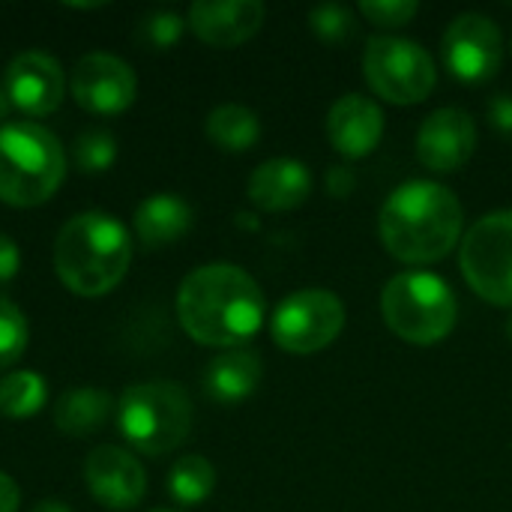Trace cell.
I'll list each match as a JSON object with an SVG mask.
<instances>
[{"instance_id": "2", "label": "cell", "mask_w": 512, "mask_h": 512, "mask_svg": "<svg viewBox=\"0 0 512 512\" xmlns=\"http://www.w3.org/2000/svg\"><path fill=\"white\" fill-rule=\"evenodd\" d=\"M462 201L441 183L411 180L381 207L378 234L384 249L405 264H432L462 240Z\"/></svg>"}, {"instance_id": "28", "label": "cell", "mask_w": 512, "mask_h": 512, "mask_svg": "<svg viewBox=\"0 0 512 512\" xmlns=\"http://www.w3.org/2000/svg\"><path fill=\"white\" fill-rule=\"evenodd\" d=\"M414 0H363L360 12L375 24V27H402L417 15Z\"/></svg>"}, {"instance_id": "25", "label": "cell", "mask_w": 512, "mask_h": 512, "mask_svg": "<svg viewBox=\"0 0 512 512\" xmlns=\"http://www.w3.org/2000/svg\"><path fill=\"white\" fill-rule=\"evenodd\" d=\"M27 342H30V327L24 312L12 300L0 297V369L15 366L24 357Z\"/></svg>"}, {"instance_id": "10", "label": "cell", "mask_w": 512, "mask_h": 512, "mask_svg": "<svg viewBox=\"0 0 512 512\" xmlns=\"http://www.w3.org/2000/svg\"><path fill=\"white\" fill-rule=\"evenodd\" d=\"M69 93L87 114L114 117L132 108L138 96V78L123 57L108 51H90L72 66Z\"/></svg>"}, {"instance_id": "36", "label": "cell", "mask_w": 512, "mask_h": 512, "mask_svg": "<svg viewBox=\"0 0 512 512\" xmlns=\"http://www.w3.org/2000/svg\"><path fill=\"white\" fill-rule=\"evenodd\" d=\"M153 512H171V510H153Z\"/></svg>"}, {"instance_id": "1", "label": "cell", "mask_w": 512, "mask_h": 512, "mask_svg": "<svg viewBox=\"0 0 512 512\" xmlns=\"http://www.w3.org/2000/svg\"><path fill=\"white\" fill-rule=\"evenodd\" d=\"M264 315V291L237 264H204L180 282L177 318L198 345L234 351L261 330Z\"/></svg>"}, {"instance_id": "7", "label": "cell", "mask_w": 512, "mask_h": 512, "mask_svg": "<svg viewBox=\"0 0 512 512\" xmlns=\"http://www.w3.org/2000/svg\"><path fill=\"white\" fill-rule=\"evenodd\" d=\"M363 75L369 87L393 105H417L438 84L435 57L411 39L375 36L363 51Z\"/></svg>"}, {"instance_id": "29", "label": "cell", "mask_w": 512, "mask_h": 512, "mask_svg": "<svg viewBox=\"0 0 512 512\" xmlns=\"http://www.w3.org/2000/svg\"><path fill=\"white\" fill-rule=\"evenodd\" d=\"M21 270V249L9 234H0V288H6Z\"/></svg>"}, {"instance_id": "13", "label": "cell", "mask_w": 512, "mask_h": 512, "mask_svg": "<svg viewBox=\"0 0 512 512\" xmlns=\"http://www.w3.org/2000/svg\"><path fill=\"white\" fill-rule=\"evenodd\" d=\"M84 483H87V492L105 510L114 512L135 510L147 495L144 465L135 459V453L114 447V444H102L87 456Z\"/></svg>"}, {"instance_id": "20", "label": "cell", "mask_w": 512, "mask_h": 512, "mask_svg": "<svg viewBox=\"0 0 512 512\" xmlns=\"http://www.w3.org/2000/svg\"><path fill=\"white\" fill-rule=\"evenodd\" d=\"M114 411L117 408H114L111 393H105L99 387H75L57 399L54 426H57V432H63L69 438H90L108 426Z\"/></svg>"}, {"instance_id": "16", "label": "cell", "mask_w": 512, "mask_h": 512, "mask_svg": "<svg viewBox=\"0 0 512 512\" xmlns=\"http://www.w3.org/2000/svg\"><path fill=\"white\" fill-rule=\"evenodd\" d=\"M327 135L345 159H363L381 144L384 114L372 99L348 93L333 102L327 114Z\"/></svg>"}, {"instance_id": "5", "label": "cell", "mask_w": 512, "mask_h": 512, "mask_svg": "<svg viewBox=\"0 0 512 512\" xmlns=\"http://www.w3.org/2000/svg\"><path fill=\"white\" fill-rule=\"evenodd\" d=\"M117 429L144 456L174 453L192 432V399L174 381L132 384L117 399Z\"/></svg>"}, {"instance_id": "34", "label": "cell", "mask_w": 512, "mask_h": 512, "mask_svg": "<svg viewBox=\"0 0 512 512\" xmlns=\"http://www.w3.org/2000/svg\"><path fill=\"white\" fill-rule=\"evenodd\" d=\"M9 111H12V102H9L6 87H3V81H0V129L9 123Z\"/></svg>"}, {"instance_id": "26", "label": "cell", "mask_w": 512, "mask_h": 512, "mask_svg": "<svg viewBox=\"0 0 512 512\" xmlns=\"http://www.w3.org/2000/svg\"><path fill=\"white\" fill-rule=\"evenodd\" d=\"M309 27L312 33L327 42V45H339V42H348L357 30V21H354V12L342 3H324V6H315L309 12Z\"/></svg>"}, {"instance_id": "11", "label": "cell", "mask_w": 512, "mask_h": 512, "mask_svg": "<svg viewBox=\"0 0 512 512\" xmlns=\"http://www.w3.org/2000/svg\"><path fill=\"white\" fill-rule=\"evenodd\" d=\"M444 66L465 84H483L498 75L504 63V36L498 24L480 12L453 18L441 42Z\"/></svg>"}, {"instance_id": "14", "label": "cell", "mask_w": 512, "mask_h": 512, "mask_svg": "<svg viewBox=\"0 0 512 512\" xmlns=\"http://www.w3.org/2000/svg\"><path fill=\"white\" fill-rule=\"evenodd\" d=\"M477 147V126L468 111L441 108L417 132V159L435 174H453L468 165Z\"/></svg>"}, {"instance_id": "4", "label": "cell", "mask_w": 512, "mask_h": 512, "mask_svg": "<svg viewBox=\"0 0 512 512\" xmlns=\"http://www.w3.org/2000/svg\"><path fill=\"white\" fill-rule=\"evenodd\" d=\"M66 177L60 138L33 120H12L0 129V201L9 207H39Z\"/></svg>"}, {"instance_id": "12", "label": "cell", "mask_w": 512, "mask_h": 512, "mask_svg": "<svg viewBox=\"0 0 512 512\" xmlns=\"http://www.w3.org/2000/svg\"><path fill=\"white\" fill-rule=\"evenodd\" d=\"M3 87L15 111L27 117H48L66 99V72L48 51H21L3 72Z\"/></svg>"}, {"instance_id": "18", "label": "cell", "mask_w": 512, "mask_h": 512, "mask_svg": "<svg viewBox=\"0 0 512 512\" xmlns=\"http://www.w3.org/2000/svg\"><path fill=\"white\" fill-rule=\"evenodd\" d=\"M261 375V357L249 348H234L210 360L204 372V390L219 405H237L258 390Z\"/></svg>"}, {"instance_id": "31", "label": "cell", "mask_w": 512, "mask_h": 512, "mask_svg": "<svg viewBox=\"0 0 512 512\" xmlns=\"http://www.w3.org/2000/svg\"><path fill=\"white\" fill-rule=\"evenodd\" d=\"M354 186H357V177H354L351 168H342V165L330 168V174H327V189H330V195L345 198V195L354 192Z\"/></svg>"}, {"instance_id": "3", "label": "cell", "mask_w": 512, "mask_h": 512, "mask_svg": "<svg viewBox=\"0 0 512 512\" xmlns=\"http://www.w3.org/2000/svg\"><path fill=\"white\" fill-rule=\"evenodd\" d=\"M132 264L129 228L105 210H84L54 237V273L78 297L111 294Z\"/></svg>"}, {"instance_id": "15", "label": "cell", "mask_w": 512, "mask_h": 512, "mask_svg": "<svg viewBox=\"0 0 512 512\" xmlns=\"http://www.w3.org/2000/svg\"><path fill=\"white\" fill-rule=\"evenodd\" d=\"M264 3L258 0H198L189 6V30L213 48H237L249 42L264 24Z\"/></svg>"}, {"instance_id": "23", "label": "cell", "mask_w": 512, "mask_h": 512, "mask_svg": "<svg viewBox=\"0 0 512 512\" xmlns=\"http://www.w3.org/2000/svg\"><path fill=\"white\" fill-rule=\"evenodd\" d=\"M45 399H48V384L39 372L21 369L0 378V417L9 420L36 417L45 408Z\"/></svg>"}, {"instance_id": "17", "label": "cell", "mask_w": 512, "mask_h": 512, "mask_svg": "<svg viewBox=\"0 0 512 512\" xmlns=\"http://www.w3.org/2000/svg\"><path fill=\"white\" fill-rule=\"evenodd\" d=\"M249 201L267 213H285L300 207L312 192V174L297 159H270L261 162L249 177Z\"/></svg>"}, {"instance_id": "6", "label": "cell", "mask_w": 512, "mask_h": 512, "mask_svg": "<svg viewBox=\"0 0 512 512\" xmlns=\"http://www.w3.org/2000/svg\"><path fill=\"white\" fill-rule=\"evenodd\" d=\"M381 315L402 342L438 345L459 321V300L441 276L411 270L387 282L381 294Z\"/></svg>"}, {"instance_id": "8", "label": "cell", "mask_w": 512, "mask_h": 512, "mask_svg": "<svg viewBox=\"0 0 512 512\" xmlns=\"http://www.w3.org/2000/svg\"><path fill=\"white\" fill-rule=\"evenodd\" d=\"M459 264L474 294L512 309V210L489 213L468 228Z\"/></svg>"}, {"instance_id": "9", "label": "cell", "mask_w": 512, "mask_h": 512, "mask_svg": "<svg viewBox=\"0 0 512 512\" xmlns=\"http://www.w3.org/2000/svg\"><path fill=\"white\" fill-rule=\"evenodd\" d=\"M345 327V303L324 288H306L285 297L270 321L273 342L288 354H318L336 342Z\"/></svg>"}, {"instance_id": "27", "label": "cell", "mask_w": 512, "mask_h": 512, "mask_svg": "<svg viewBox=\"0 0 512 512\" xmlns=\"http://www.w3.org/2000/svg\"><path fill=\"white\" fill-rule=\"evenodd\" d=\"M186 30V21L171 12V9H159V12H150L141 24H138V39L150 48V51H168L180 42Z\"/></svg>"}, {"instance_id": "21", "label": "cell", "mask_w": 512, "mask_h": 512, "mask_svg": "<svg viewBox=\"0 0 512 512\" xmlns=\"http://www.w3.org/2000/svg\"><path fill=\"white\" fill-rule=\"evenodd\" d=\"M207 138L225 153H246L261 138V120L246 105H219L207 117Z\"/></svg>"}, {"instance_id": "33", "label": "cell", "mask_w": 512, "mask_h": 512, "mask_svg": "<svg viewBox=\"0 0 512 512\" xmlns=\"http://www.w3.org/2000/svg\"><path fill=\"white\" fill-rule=\"evenodd\" d=\"M30 512H72L63 501H57V498H48V501H39L36 507Z\"/></svg>"}, {"instance_id": "22", "label": "cell", "mask_w": 512, "mask_h": 512, "mask_svg": "<svg viewBox=\"0 0 512 512\" xmlns=\"http://www.w3.org/2000/svg\"><path fill=\"white\" fill-rule=\"evenodd\" d=\"M216 489V468L204 456H180L168 471V495L180 507L204 504Z\"/></svg>"}, {"instance_id": "32", "label": "cell", "mask_w": 512, "mask_h": 512, "mask_svg": "<svg viewBox=\"0 0 512 512\" xmlns=\"http://www.w3.org/2000/svg\"><path fill=\"white\" fill-rule=\"evenodd\" d=\"M21 507V489L18 483L0 471V512H18Z\"/></svg>"}, {"instance_id": "19", "label": "cell", "mask_w": 512, "mask_h": 512, "mask_svg": "<svg viewBox=\"0 0 512 512\" xmlns=\"http://www.w3.org/2000/svg\"><path fill=\"white\" fill-rule=\"evenodd\" d=\"M195 222L192 207L180 198V195H150L135 207V237L141 240V246L147 249H159V246H171L177 243Z\"/></svg>"}, {"instance_id": "30", "label": "cell", "mask_w": 512, "mask_h": 512, "mask_svg": "<svg viewBox=\"0 0 512 512\" xmlns=\"http://www.w3.org/2000/svg\"><path fill=\"white\" fill-rule=\"evenodd\" d=\"M489 120L492 126L501 132V135H512V96L507 93H498L492 102H489Z\"/></svg>"}, {"instance_id": "24", "label": "cell", "mask_w": 512, "mask_h": 512, "mask_svg": "<svg viewBox=\"0 0 512 512\" xmlns=\"http://www.w3.org/2000/svg\"><path fill=\"white\" fill-rule=\"evenodd\" d=\"M117 159V141L105 129H87L72 144V162L81 174H102Z\"/></svg>"}, {"instance_id": "35", "label": "cell", "mask_w": 512, "mask_h": 512, "mask_svg": "<svg viewBox=\"0 0 512 512\" xmlns=\"http://www.w3.org/2000/svg\"><path fill=\"white\" fill-rule=\"evenodd\" d=\"M507 336H510V345H512V315H510V321H507Z\"/></svg>"}]
</instances>
